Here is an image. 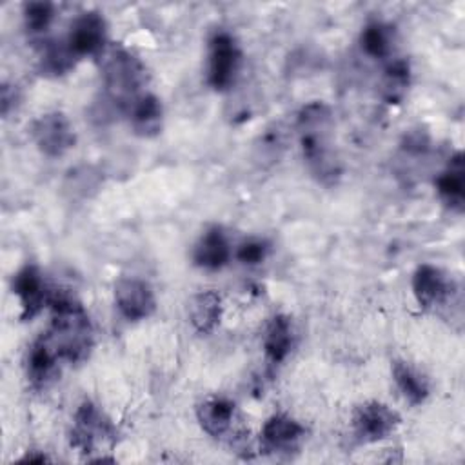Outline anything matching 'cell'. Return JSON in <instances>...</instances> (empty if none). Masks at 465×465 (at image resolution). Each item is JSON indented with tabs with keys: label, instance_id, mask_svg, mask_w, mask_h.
Wrapping results in <instances>:
<instances>
[{
	"label": "cell",
	"instance_id": "30bf717a",
	"mask_svg": "<svg viewBox=\"0 0 465 465\" xmlns=\"http://www.w3.org/2000/svg\"><path fill=\"white\" fill-rule=\"evenodd\" d=\"M114 302L118 311L129 322L149 318L156 309L153 287L140 278H122L114 285Z\"/></svg>",
	"mask_w": 465,
	"mask_h": 465
},
{
	"label": "cell",
	"instance_id": "9a60e30c",
	"mask_svg": "<svg viewBox=\"0 0 465 465\" xmlns=\"http://www.w3.org/2000/svg\"><path fill=\"white\" fill-rule=\"evenodd\" d=\"M129 122L133 133L140 138H154L163 127V107L158 96L145 93L129 105Z\"/></svg>",
	"mask_w": 465,
	"mask_h": 465
},
{
	"label": "cell",
	"instance_id": "d6986e66",
	"mask_svg": "<svg viewBox=\"0 0 465 465\" xmlns=\"http://www.w3.org/2000/svg\"><path fill=\"white\" fill-rule=\"evenodd\" d=\"M222 296L213 291H200L189 302V320L198 334H211L222 320Z\"/></svg>",
	"mask_w": 465,
	"mask_h": 465
},
{
	"label": "cell",
	"instance_id": "603a6c76",
	"mask_svg": "<svg viewBox=\"0 0 465 465\" xmlns=\"http://www.w3.org/2000/svg\"><path fill=\"white\" fill-rule=\"evenodd\" d=\"M360 47L371 58H385L392 49V31L381 22H369L360 35Z\"/></svg>",
	"mask_w": 465,
	"mask_h": 465
},
{
	"label": "cell",
	"instance_id": "52a82bcc",
	"mask_svg": "<svg viewBox=\"0 0 465 465\" xmlns=\"http://www.w3.org/2000/svg\"><path fill=\"white\" fill-rule=\"evenodd\" d=\"M400 414L381 401H365L352 414V434L358 443H378L400 425Z\"/></svg>",
	"mask_w": 465,
	"mask_h": 465
},
{
	"label": "cell",
	"instance_id": "7a4b0ae2",
	"mask_svg": "<svg viewBox=\"0 0 465 465\" xmlns=\"http://www.w3.org/2000/svg\"><path fill=\"white\" fill-rule=\"evenodd\" d=\"M51 327L47 331L62 360L84 361L93 349V325L85 307L67 291H51Z\"/></svg>",
	"mask_w": 465,
	"mask_h": 465
},
{
	"label": "cell",
	"instance_id": "2e32d148",
	"mask_svg": "<svg viewBox=\"0 0 465 465\" xmlns=\"http://www.w3.org/2000/svg\"><path fill=\"white\" fill-rule=\"evenodd\" d=\"M436 191L441 202L456 213L465 205V165L463 153L458 151L447 163V167L436 178Z\"/></svg>",
	"mask_w": 465,
	"mask_h": 465
},
{
	"label": "cell",
	"instance_id": "44dd1931",
	"mask_svg": "<svg viewBox=\"0 0 465 465\" xmlns=\"http://www.w3.org/2000/svg\"><path fill=\"white\" fill-rule=\"evenodd\" d=\"M409 85H411V65L407 60L396 58L385 65L378 89L385 104L398 105L403 102L409 91Z\"/></svg>",
	"mask_w": 465,
	"mask_h": 465
},
{
	"label": "cell",
	"instance_id": "5b68a950",
	"mask_svg": "<svg viewBox=\"0 0 465 465\" xmlns=\"http://www.w3.org/2000/svg\"><path fill=\"white\" fill-rule=\"evenodd\" d=\"M242 51L234 36L227 31H216L209 40L207 84L214 91H227L240 71Z\"/></svg>",
	"mask_w": 465,
	"mask_h": 465
},
{
	"label": "cell",
	"instance_id": "277c9868",
	"mask_svg": "<svg viewBox=\"0 0 465 465\" xmlns=\"http://www.w3.org/2000/svg\"><path fill=\"white\" fill-rule=\"evenodd\" d=\"M116 440V430L111 420L91 400H84L73 416L69 441L84 454L96 452L104 445Z\"/></svg>",
	"mask_w": 465,
	"mask_h": 465
},
{
	"label": "cell",
	"instance_id": "4fadbf2b",
	"mask_svg": "<svg viewBox=\"0 0 465 465\" xmlns=\"http://www.w3.org/2000/svg\"><path fill=\"white\" fill-rule=\"evenodd\" d=\"M412 292L421 309L432 311L447 302L450 283L436 265L421 263L412 274Z\"/></svg>",
	"mask_w": 465,
	"mask_h": 465
},
{
	"label": "cell",
	"instance_id": "5bb4252c",
	"mask_svg": "<svg viewBox=\"0 0 465 465\" xmlns=\"http://www.w3.org/2000/svg\"><path fill=\"white\" fill-rule=\"evenodd\" d=\"M60 360L62 358L47 332L42 334L40 338H36L31 343V347L27 351V358H25V372H27L29 383L35 389L45 387L54 378Z\"/></svg>",
	"mask_w": 465,
	"mask_h": 465
},
{
	"label": "cell",
	"instance_id": "7402d4cb",
	"mask_svg": "<svg viewBox=\"0 0 465 465\" xmlns=\"http://www.w3.org/2000/svg\"><path fill=\"white\" fill-rule=\"evenodd\" d=\"M78 58L74 56V53L69 49L67 42H56V40H49L42 45L40 49V56H38V71L44 76H62L65 73H69L74 67V62Z\"/></svg>",
	"mask_w": 465,
	"mask_h": 465
},
{
	"label": "cell",
	"instance_id": "cb8c5ba5",
	"mask_svg": "<svg viewBox=\"0 0 465 465\" xmlns=\"http://www.w3.org/2000/svg\"><path fill=\"white\" fill-rule=\"evenodd\" d=\"M53 18H54V5L51 2H27L24 5V25L33 35H40L47 31Z\"/></svg>",
	"mask_w": 465,
	"mask_h": 465
},
{
	"label": "cell",
	"instance_id": "ac0fdd59",
	"mask_svg": "<svg viewBox=\"0 0 465 465\" xmlns=\"http://www.w3.org/2000/svg\"><path fill=\"white\" fill-rule=\"evenodd\" d=\"M193 260L198 267L218 271L231 260V245L220 227L207 229L194 245Z\"/></svg>",
	"mask_w": 465,
	"mask_h": 465
},
{
	"label": "cell",
	"instance_id": "ba28073f",
	"mask_svg": "<svg viewBox=\"0 0 465 465\" xmlns=\"http://www.w3.org/2000/svg\"><path fill=\"white\" fill-rule=\"evenodd\" d=\"M11 291L20 302V318L22 322L33 320L45 303H49L51 289L47 287L40 269L33 263L20 267L11 278Z\"/></svg>",
	"mask_w": 465,
	"mask_h": 465
},
{
	"label": "cell",
	"instance_id": "ffe728a7",
	"mask_svg": "<svg viewBox=\"0 0 465 465\" xmlns=\"http://www.w3.org/2000/svg\"><path fill=\"white\" fill-rule=\"evenodd\" d=\"M392 378H394L396 387L400 389V392L403 394V398L409 403L420 405L427 400V396L430 392L429 380L412 363H409L405 360H394L392 361Z\"/></svg>",
	"mask_w": 465,
	"mask_h": 465
},
{
	"label": "cell",
	"instance_id": "8fae6325",
	"mask_svg": "<svg viewBox=\"0 0 465 465\" xmlns=\"http://www.w3.org/2000/svg\"><path fill=\"white\" fill-rule=\"evenodd\" d=\"M305 438V427L291 418L289 414L276 412L267 418V421L262 427V447L274 454L292 452L298 450L302 440Z\"/></svg>",
	"mask_w": 465,
	"mask_h": 465
},
{
	"label": "cell",
	"instance_id": "3957f363",
	"mask_svg": "<svg viewBox=\"0 0 465 465\" xmlns=\"http://www.w3.org/2000/svg\"><path fill=\"white\" fill-rule=\"evenodd\" d=\"M105 96L116 107H129L147 80L145 65L122 44H107L98 54Z\"/></svg>",
	"mask_w": 465,
	"mask_h": 465
},
{
	"label": "cell",
	"instance_id": "7c38bea8",
	"mask_svg": "<svg viewBox=\"0 0 465 465\" xmlns=\"http://www.w3.org/2000/svg\"><path fill=\"white\" fill-rule=\"evenodd\" d=\"M196 418L200 427L216 440H232L236 425V405L227 396H209L205 398L198 409Z\"/></svg>",
	"mask_w": 465,
	"mask_h": 465
},
{
	"label": "cell",
	"instance_id": "8992f818",
	"mask_svg": "<svg viewBox=\"0 0 465 465\" xmlns=\"http://www.w3.org/2000/svg\"><path fill=\"white\" fill-rule=\"evenodd\" d=\"M31 138L38 151L49 158H60L76 143L74 127L62 111H49L33 120Z\"/></svg>",
	"mask_w": 465,
	"mask_h": 465
},
{
	"label": "cell",
	"instance_id": "d4e9b609",
	"mask_svg": "<svg viewBox=\"0 0 465 465\" xmlns=\"http://www.w3.org/2000/svg\"><path fill=\"white\" fill-rule=\"evenodd\" d=\"M267 252H269L267 242H263L260 238H251V240H245L243 243H240V247L236 251V258L245 265H258L265 260Z\"/></svg>",
	"mask_w": 465,
	"mask_h": 465
},
{
	"label": "cell",
	"instance_id": "9c48e42d",
	"mask_svg": "<svg viewBox=\"0 0 465 465\" xmlns=\"http://www.w3.org/2000/svg\"><path fill=\"white\" fill-rule=\"evenodd\" d=\"M67 45L76 58L85 54H100L107 45V24L98 11L82 13L71 25Z\"/></svg>",
	"mask_w": 465,
	"mask_h": 465
},
{
	"label": "cell",
	"instance_id": "484cf974",
	"mask_svg": "<svg viewBox=\"0 0 465 465\" xmlns=\"http://www.w3.org/2000/svg\"><path fill=\"white\" fill-rule=\"evenodd\" d=\"M18 104V89L16 85H11V84H2L0 87V111H2V116L7 118L9 113L16 107Z\"/></svg>",
	"mask_w": 465,
	"mask_h": 465
},
{
	"label": "cell",
	"instance_id": "6da1fadb",
	"mask_svg": "<svg viewBox=\"0 0 465 465\" xmlns=\"http://www.w3.org/2000/svg\"><path fill=\"white\" fill-rule=\"evenodd\" d=\"M334 116L331 107L314 100L305 104L296 118L298 142L314 180L322 185H334L343 174V163L334 142Z\"/></svg>",
	"mask_w": 465,
	"mask_h": 465
},
{
	"label": "cell",
	"instance_id": "e0dca14e",
	"mask_svg": "<svg viewBox=\"0 0 465 465\" xmlns=\"http://www.w3.org/2000/svg\"><path fill=\"white\" fill-rule=\"evenodd\" d=\"M294 343V331L292 322L287 314H274L263 332V352L269 363L280 365L287 360L292 351Z\"/></svg>",
	"mask_w": 465,
	"mask_h": 465
},
{
	"label": "cell",
	"instance_id": "4316f807",
	"mask_svg": "<svg viewBox=\"0 0 465 465\" xmlns=\"http://www.w3.org/2000/svg\"><path fill=\"white\" fill-rule=\"evenodd\" d=\"M49 458L45 456V454H36V450H31V452H27L24 458H22V461H47Z\"/></svg>",
	"mask_w": 465,
	"mask_h": 465
}]
</instances>
